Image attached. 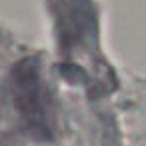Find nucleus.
Returning a JSON list of instances; mask_svg holds the SVG:
<instances>
[{"label": "nucleus", "instance_id": "f257e3e1", "mask_svg": "<svg viewBox=\"0 0 146 146\" xmlns=\"http://www.w3.org/2000/svg\"><path fill=\"white\" fill-rule=\"evenodd\" d=\"M10 94L24 124L34 132L46 134L50 130V98L34 58H24L12 68Z\"/></svg>", "mask_w": 146, "mask_h": 146}]
</instances>
